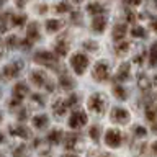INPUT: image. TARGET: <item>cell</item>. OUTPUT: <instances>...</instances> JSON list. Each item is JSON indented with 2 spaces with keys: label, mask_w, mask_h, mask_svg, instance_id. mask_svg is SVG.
I'll list each match as a JSON object with an SVG mask.
<instances>
[{
  "label": "cell",
  "mask_w": 157,
  "mask_h": 157,
  "mask_svg": "<svg viewBox=\"0 0 157 157\" xmlns=\"http://www.w3.org/2000/svg\"><path fill=\"white\" fill-rule=\"evenodd\" d=\"M34 61L39 62L41 66H46V67H51V69H57V59L52 52H48V51H41L38 54H34Z\"/></svg>",
  "instance_id": "cell-1"
},
{
  "label": "cell",
  "mask_w": 157,
  "mask_h": 157,
  "mask_svg": "<svg viewBox=\"0 0 157 157\" xmlns=\"http://www.w3.org/2000/svg\"><path fill=\"white\" fill-rule=\"evenodd\" d=\"M106 106V100L101 93H93V95L88 98V108L95 113H101Z\"/></svg>",
  "instance_id": "cell-2"
},
{
  "label": "cell",
  "mask_w": 157,
  "mask_h": 157,
  "mask_svg": "<svg viewBox=\"0 0 157 157\" xmlns=\"http://www.w3.org/2000/svg\"><path fill=\"white\" fill-rule=\"evenodd\" d=\"M71 66L78 75H82V74L85 72L87 66H88V59H87L85 54H75V56H72V59H71Z\"/></svg>",
  "instance_id": "cell-3"
},
{
  "label": "cell",
  "mask_w": 157,
  "mask_h": 157,
  "mask_svg": "<svg viewBox=\"0 0 157 157\" xmlns=\"http://www.w3.org/2000/svg\"><path fill=\"white\" fill-rule=\"evenodd\" d=\"M83 124H87V115L83 111H74L71 120H69V126L74 128V129H78Z\"/></svg>",
  "instance_id": "cell-4"
},
{
  "label": "cell",
  "mask_w": 157,
  "mask_h": 157,
  "mask_svg": "<svg viewBox=\"0 0 157 157\" xmlns=\"http://www.w3.org/2000/svg\"><path fill=\"white\" fill-rule=\"evenodd\" d=\"M93 75H95V78L98 82H103L106 80L108 75H110V67H108V64L105 62H98L95 69H93Z\"/></svg>",
  "instance_id": "cell-5"
},
{
  "label": "cell",
  "mask_w": 157,
  "mask_h": 157,
  "mask_svg": "<svg viewBox=\"0 0 157 157\" xmlns=\"http://www.w3.org/2000/svg\"><path fill=\"white\" fill-rule=\"evenodd\" d=\"M105 141H106V144L110 147H118L121 144V134L118 131H115V129H110L105 134Z\"/></svg>",
  "instance_id": "cell-6"
},
{
  "label": "cell",
  "mask_w": 157,
  "mask_h": 157,
  "mask_svg": "<svg viewBox=\"0 0 157 157\" xmlns=\"http://www.w3.org/2000/svg\"><path fill=\"white\" fill-rule=\"evenodd\" d=\"M111 118L113 121L116 123H128V118H129V113H128L126 110H123V108H115V110L111 111Z\"/></svg>",
  "instance_id": "cell-7"
},
{
  "label": "cell",
  "mask_w": 157,
  "mask_h": 157,
  "mask_svg": "<svg viewBox=\"0 0 157 157\" xmlns=\"http://www.w3.org/2000/svg\"><path fill=\"white\" fill-rule=\"evenodd\" d=\"M105 26H106V18L101 17V15H95V18H93V21H92V29L93 31L101 33L103 29H105Z\"/></svg>",
  "instance_id": "cell-8"
},
{
  "label": "cell",
  "mask_w": 157,
  "mask_h": 157,
  "mask_svg": "<svg viewBox=\"0 0 157 157\" xmlns=\"http://www.w3.org/2000/svg\"><path fill=\"white\" fill-rule=\"evenodd\" d=\"M20 69H21V66H20V64H8V66H5V67H3V75H5V77H8V78L18 77Z\"/></svg>",
  "instance_id": "cell-9"
},
{
  "label": "cell",
  "mask_w": 157,
  "mask_h": 157,
  "mask_svg": "<svg viewBox=\"0 0 157 157\" xmlns=\"http://www.w3.org/2000/svg\"><path fill=\"white\" fill-rule=\"evenodd\" d=\"M126 33H128L126 25H116V26L113 28V39H115L116 43H118V41H121V39H124Z\"/></svg>",
  "instance_id": "cell-10"
},
{
  "label": "cell",
  "mask_w": 157,
  "mask_h": 157,
  "mask_svg": "<svg viewBox=\"0 0 157 157\" xmlns=\"http://www.w3.org/2000/svg\"><path fill=\"white\" fill-rule=\"evenodd\" d=\"M66 110H67L66 100H62V98H57V100L54 101V105H52V111H54V115L62 116L64 113H66Z\"/></svg>",
  "instance_id": "cell-11"
},
{
  "label": "cell",
  "mask_w": 157,
  "mask_h": 157,
  "mask_svg": "<svg viewBox=\"0 0 157 157\" xmlns=\"http://www.w3.org/2000/svg\"><path fill=\"white\" fill-rule=\"evenodd\" d=\"M13 95L17 100H23V98L28 95V87L25 85V83H17L13 88Z\"/></svg>",
  "instance_id": "cell-12"
},
{
  "label": "cell",
  "mask_w": 157,
  "mask_h": 157,
  "mask_svg": "<svg viewBox=\"0 0 157 157\" xmlns=\"http://www.w3.org/2000/svg\"><path fill=\"white\" fill-rule=\"evenodd\" d=\"M10 132H12V136H18V137H23V139H28L29 137V131H28V128H25V126L10 128Z\"/></svg>",
  "instance_id": "cell-13"
},
{
  "label": "cell",
  "mask_w": 157,
  "mask_h": 157,
  "mask_svg": "<svg viewBox=\"0 0 157 157\" xmlns=\"http://www.w3.org/2000/svg\"><path fill=\"white\" fill-rule=\"evenodd\" d=\"M87 12L95 17V15H101L103 12H105V8H103V5H101V3L92 2V3H88V5H87Z\"/></svg>",
  "instance_id": "cell-14"
},
{
  "label": "cell",
  "mask_w": 157,
  "mask_h": 157,
  "mask_svg": "<svg viewBox=\"0 0 157 157\" xmlns=\"http://www.w3.org/2000/svg\"><path fill=\"white\" fill-rule=\"evenodd\" d=\"M31 80L34 85H38V87H41L46 83V75H44V72H39V71H33L31 72Z\"/></svg>",
  "instance_id": "cell-15"
},
{
  "label": "cell",
  "mask_w": 157,
  "mask_h": 157,
  "mask_svg": "<svg viewBox=\"0 0 157 157\" xmlns=\"http://www.w3.org/2000/svg\"><path fill=\"white\" fill-rule=\"evenodd\" d=\"M78 141V136L75 134V132H69V134H66V137H64V142H66V149H74Z\"/></svg>",
  "instance_id": "cell-16"
},
{
  "label": "cell",
  "mask_w": 157,
  "mask_h": 157,
  "mask_svg": "<svg viewBox=\"0 0 157 157\" xmlns=\"http://www.w3.org/2000/svg\"><path fill=\"white\" fill-rule=\"evenodd\" d=\"M54 52H56L57 56H66V54L69 52V44L64 41V39L57 41L56 43V48H54Z\"/></svg>",
  "instance_id": "cell-17"
},
{
  "label": "cell",
  "mask_w": 157,
  "mask_h": 157,
  "mask_svg": "<svg viewBox=\"0 0 157 157\" xmlns=\"http://www.w3.org/2000/svg\"><path fill=\"white\" fill-rule=\"evenodd\" d=\"M26 38L34 41L39 38V31H38V25L36 23H29V26L26 28Z\"/></svg>",
  "instance_id": "cell-18"
},
{
  "label": "cell",
  "mask_w": 157,
  "mask_h": 157,
  "mask_svg": "<svg viewBox=\"0 0 157 157\" xmlns=\"http://www.w3.org/2000/svg\"><path fill=\"white\" fill-rule=\"evenodd\" d=\"M128 77H129V66L128 64H121L120 71L116 74V80H128Z\"/></svg>",
  "instance_id": "cell-19"
},
{
  "label": "cell",
  "mask_w": 157,
  "mask_h": 157,
  "mask_svg": "<svg viewBox=\"0 0 157 157\" xmlns=\"http://www.w3.org/2000/svg\"><path fill=\"white\" fill-rule=\"evenodd\" d=\"M61 26H62V21H59V20H48V21H46V29L49 33L59 31Z\"/></svg>",
  "instance_id": "cell-20"
},
{
  "label": "cell",
  "mask_w": 157,
  "mask_h": 157,
  "mask_svg": "<svg viewBox=\"0 0 157 157\" xmlns=\"http://www.w3.org/2000/svg\"><path fill=\"white\" fill-rule=\"evenodd\" d=\"M59 83H61V87L66 92H69V90H72V88H74V80L69 75H62L61 78H59Z\"/></svg>",
  "instance_id": "cell-21"
},
{
  "label": "cell",
  "mask_w": 157,
  "mask_h": 157,
  "mask_svg": "<svg viewBox=\"0 0 157 157\" xmlns=\"http://www.w3.org/2000/svg\"><path fill=\"white\" fill-rule=\"evenodd\" d=\"M62 139V132L59 131V129H52L51 132L48 134V141L51 142V144H59Z\"/></svg>",
  "instance_id": "cell-22"
},
{
  "label": "cell",
  "mask_w": 157,
  "mask_h": 157,
  "mask_svg": "<svg viewBox=\"0 0 157 157\" xmlns=\"http://www.w3.org/2000/svg\"><path fill=\"white\" fill-rule=\"evenodd\" d=\"M46 124H48V116H46V115H41V116L33 118V126L38 128V129H41V128H46Z\"/></svg>",
  "instance_id": "cell-23"
},
{
  "label": "cell",
  "mask_w": 157,
  "mask_h": 157,
  "mask_svg": "<svg viewBox=\"0 0 157 157\" xmlns=\"http://www.w3.org/2000/svg\"><path fill=\"white\" fill-rule=\"evenodd\" d=\"M128 49H129V43L128 41H118V44H116V48H115V51H116V54H120V56H123V54H126L128 52Z\"/></svg>",
  "instance_id": "cell-24"
},
{
  "label": "cell",
  "mask_w": 157,
  "mask_h": 157,
  "mask_svg": "<svg viewBox=\"0 0 157 157\" xmlns=\"http://www.w3.org/2000/svg\"><path fill=\"white\" fill-rule=\"evenodd\" d=\"M113 93H115V97L120 98V100H126V98H128V93H126V90L123 87H118L116 85L115 88H113Z\"/></svg>",
  "instance_id": "cell-25"
},
{
  "label": "cell",
  "mask_w": 157,
  "mask_h": 157,
  "mask_svg": "<svg viewBox=\"0 0 157 157\" xmlns=\"http://www.w3.org/2000/svg\"><path fill=\"white\" fill-rule=\"evenodd\" d=\"M25 21H26V17H25V15H13L12 17V25L13 26H21Z\"/></svg>",
  "instance_id": "cell-26"
},
{
  "label": "cell",
  "mask_w": 157,
  "mask_h": 157,
  "mask_svg": "<svg viewBox=\"0 0 157 157\" xmlns=\"http://www.w3.org/2000/svg\"><path fill=\"white\" fill-rule=\"evenodd\" d=\"M131 36H134V38H144L146 36V29L141 28V26L131 28Z\"/></svg>",
  "instance_id": "cell-27"
},
{
  "label": "cell",
  "mask_w": 157,
  "mask_h": 157,
  "mask_svg": "<svg viewBox=\"0 0 157 157\" xmlns=\"http://www.w3.org/2000/svg\"><path fill=\"white\" fill-rule=\"evenodd\" d=\"M157 64V46L154 44L152 46V49H151V57H149V66L151 67H154Z\"/></svg>",
  "instance_id": "cell-28"
},
{
  "label": "cell",
  "mask_w": 157,
  "mask_h": 157,
  "mask_svg": "<svg viewBox=\"0 0 157 157\" xmlns=\"http://www.w3.org/2000/svg\"><path fill=\"white\" fill-rule=\"evenodd\" d=\"M139 88H142V90H149V88H151V82H149V78H147L146 75H141V78H139Z\"/></svg>",
  "instance_id": "cell-29"
},
{
  "label": "cell",
  "mask_w": 157,
  "mask_h": 157,
  "mask_svg": "<svg viewBox=\"0 0 157 157\" xmlns=\"http://www.w3.org/2000/svg\"><path fill=\"white\" fill-rule=\"evenodd\" d=\"M90 137H92L93 141L100 139V129H98V126H92L90 128Z\"/></svg>",
  "instance_id": "cell-30"
},
{
  "label": "cell",
  "mask_w": 157,
  "mask_h": 157,
  "mask_svg": "<svg viewBox=\"0 0 157 157\" xmlns=\"http://www.w3.org/2000/svg\"><path fill=\"white\" fill-rule=\"evenodd\" d=\"M146 115H147V120L154 121V120H155V116H157V111H155V110H152L151 106H147V108H146Z\"/></svg>",
  "instance_id": "cell-31"
},
{
  "label": "cell",
  "mask_w": 157,
  "mask_h": 157,
  "mask_svg": "<svg viewBox=\"0 0 157 157\" xmlns=\"http://www.w3.org/2000/svg\"><path fill=\"white\" fill-rule=\"evenodd\" d=\"M56 10H57L59 13H66V12H69V10H71V7H69L66 2H61V3L56 7Z\"/></svg>",
  "instance_id": "cell-32"
},
{
  "label": "cell",
  "mask_w": 157,
  "mask_h": 157,
  "mask_svg": "<svg viewBox=\"0 0 157 157\" xmlns=\"http://www.w3.org/2000/svg\"><path fill=\"white\" fill-rule=\"evenodd\" d=\"M146 128H142V126H136L134 128V134L137 136V137H144L146 136Z\"/></svg>",
  "instance_id": "cell-33"
},
{
  "label": "cell",
  "mask_w": 157,
  "mask_h": 157,
  "mask_svg": "<svg viewBox=\"0 0 157 157\" xmlns=\"http://www.w3.org/2000/svg\"><path fill=\"white\" fill-rule=\"evenodd\" d=\"M18 44V38L17 36H10L8 39H7V46L8 48H15Z\"/></svg>",
  "instance_id": "cell-34"
},
{
  "label": "cell",
  "mask_w": 157,
  "mask_h": 157,
  "mask_svg": "<svg viewBox=\"0 0 157 157\" xmlns=\"http://www.w3.org/2000/svg\"><path fill=\"white\" fill-rule=\"evenodd\" d=\"M23 152H25V146H20L18 149L13 151V157H23Z\"/></svg>",
  "instance_id": "cell-35"
},
{
  "label": "cell",
  "mask_w": 157,
  "mask_h": 157,
  "mask_svg": "<svg viewBox=\"0 0 157 157\" xmlns=\"http://www.w3.org/2000/svg\"><path fill=\"white\" fill-rule=\"evenodd\" d=\"M75 103H77V95H71V98L66 101V105L67 106H72V105H75Z\"/></svg>",
  "instance_id": "cell-36"
},
{
  "label": "cell",
  "mask_w": 157,
  "mask_h": 157,
  "mask_svg": "<svg viewBox=\"0 0 157 157\" xmlns=\"http://www.w3.org/2000/svg\"><path fill=\"white\" fill-rule=\"evenodd\" d=\"M85 48H87V49H97L98 46H97V43H88V41H87V43H85Z\"/></svg>",
  "instance_id": "cell-37"
},
{
  "label": "cell",
  "mask_w": 157,
  "mask_h": 157,
  "mask_svg": "<svg viewBox=\"0 0 157 157\" xmlns=\"http://www.w3.org/2000/svg\"><path fill=\"white\" fill-rule=\"evenodd\" d=\"M26 116H28V111H25V110H23V111L18 115V118H20L21 121H23V120H26Z\"/></svg>",
  "instance_id": "cell-38"
},
{
  "label": "cell",
  "mask_w": 157,
  "mask_h": 157,
  "mask_svg": "<svg viewBox=\"0 0 157 157\" xmlns=\"http://www.w3.org/2000/svg\"><path fill=\"white\" fill-rule=\"evenodd\" d=\"M18 101H20V100H17V98H15V100H12V101H10V108H15V106L18 105Z\"/></svg>",
  "instance_id": "cell-39"
},
{
  "label": "cell",
  "mask_w": 157,
  "mask_h": 157,
  "mask_svg": "<svg viewBox=\"0 0 157 157\" xmlns=\"http://www.w3.org/2000/svg\"><path fill=\"white\" fill-rule=\"evenodd\" d=\"M151 26H152V29L157 33V20H152V23H151Z\"/></svg>",
  "instance_id": "cell-40"
},
{
  "label": "cell",
  "mask_w": 157,
  "mask_h": 157,
  "mask_svg": "<svg viewBox=\"0 0 157 157\" xmlns=\"http://www.w3.org/2000/svg\"><path fill=\"white\" fill-rule=\"evenodd\" d=\"M126 18H128V21H134V18H136V17H134L132 13H128V17H126Z\"/></svg>",
  "instance_id": "cell-41"
},
{
  "label": "cell",
  "mask_w": 157,
  "mask_h": 157,
  "mask_svg": "<svg viewBox=\"0 0 157 157\" xmlns=\"http://www.w3.org/2000/svg\"><path fill=\"white\" fill-rule=\"evenodd\" d=\"M33 100H36V101H39V103H43V98L39 97V95H33Z\"/></svg>",
  "instance_id": "cell-42"
},
{
  "label": "cell",
  "mask_w": 157,
  "mask_h": 157,
  "mask_svg": "<svg viewBox=\"0 0 157 157\" xmlns=\"http://www.w3.org/2000/svg\"><path fill=\"white\" fill-rule=\"evenodd\" d=\"M141 2H142V0H129V3H131V5H139Z\"/></svg>",
  "instance_id": "cell-43"
},
{
  "label": "cell",
  "mask_w": 157,
  "mask_h": 157,
  "mask_svg": "<svg viewBox=\"0 0 157 157\" xmlns=\"http://www.w3.org/2000/svg\"><path fill=\"white\" fill-rule=\"evenodd\" d=\"M46 88H48L49 92H51V90H54V85H52V83H48V85H46Z\"/></svg>",
  "instance_id": "cell-44"
},
{
  "label": "cell",
  "mask_w": 157,
  "mask_h": 157,
  "mask_svg": "<svg viewBox=\"0 0 157 157\" xmlns=\"http://www.w3.org/2000/svg\"><path fill=\"white\" fill-rule=\"evenodd\" d=\"M152 131H154L155 134H157V123H155V124H154V128H152Z\"/></svg>",
  "instance_id": "cell-45"
},
{
  "label": "cell",
  "mask_w": 157,
  "mask_h": 157,
  "mask_svg": "<svg viewBox=\"0 0 157 157\" xmlns=\"http://www.w3.org/2000/svg\"><path fill=\"white\" fill-rule=\"evenodd\" d=\"M23 5V0H18V7H21Z\"/></svg>",
  "instance_id": "cell-46"
},
{
  "label": "cell",
  "mask_w": 157,
  "mask_h": 157,
  "mask_svg": "<svg viewBox=\"0 0 157 157\" xmlns=\"http://www.w3.org/2000/svg\"><path fill=\"white\" fill-rule=\"evenodd\" d=\"M0 142H3V134L0 132Z\"/></svg>",
  "instance_id": "cell-47"
},
{
  "label": "cell",
  "mask_w": 157,
  "mask_h": 157,
  "mask_svg": "<svg viewBox=\"0 0 157 157\" xmlns=\"http://www.w3.org/2000/svg\"><path fill=\"white\" fill-rule=\"evenodd\" d=\"M154 151L157 152V142H154Z\"/></svg>",
  "instance_id": "cell-48"
},
{
  "label": "cell",
  "mask_w": 157,
  "mask_h": 157,
  "mask_svg": "<svg viewBox=\"0 0 157 157\" xmlns=\"http://www.w3.org/2000/svg\"><path fill=\"white\" fill-rule=\"evenodd\" d=\"M64 157H77V155H64Z\"/></svg>",
  "instance_id": "cell-49"
},
{
  "label": "cell",
  "mask_w": 157,
  "mask_h": 157,
  "mask_svg": "<svg viewBox=\"0 0 157 157\" xmlns=\"http://www.w3.org/2000/svg\"><path fill=\"white\" fill-rule=\"evenodd\" d=\"M74 2H82V0H74Z\"/></svg>",
  "instance_id": "cell-50"
},
{
  "label": "cell",
  "mask_w": 157,
  "mask_h": 157,
  "mask_svg": "<svg viewBox=\"0 0 157 157\" xmlns=\"http://www.w3.org/2000/svg\"><path fill=\"white\" fill-rule=\"evenodd\" d=\"M0 121H2V113H0Z\"/></svg>",
  "instance_id": "cell-51"
},
{
  "label": "cell",
  "mask_w": 157,
  "mask_h": 157,
  "mask_svg": "<svg viewBox=\"0 0 157 157\" xmlns=\"http://www.w3.org/2000/svg\"><path fill=\"white\" fill-rule=\"evenodd\" d=\"M0 54H2V48H0Z\"/></svg>",
  "instance_id": "cell-52"
},
{
  "label": "cell",
  "mask_w": 157,
  "mask_h": 157,
  "mask_svg": "<svg viewBox=\"0 0 157 157\" xmlns=\"http://www.w3.org/2000/svg\"><path fill=\"white\" fill-rule=\"evenodd\" d=\"M154 2H155V5H157V0H154Z\"/></svg>",
  "instance_id": "cell-53"
},
{
  "label": "cell",
  "mask_w": 157,
  "mask_h": 157,
  "mask_svg": "<svg viewBox=\"0 0 157 157\" xmlns=\"http://www.w3.org/2000/svg\"><path fill=\"white\" fill-rule=\"evenodd\" d=\"M0 157H3V155H2V154H0Z\"/></svg>",
  "instance_id": "cell-54"
},
{
  "label": "cell",
  "mask_w": 157,
  "mask_h": 157,
  "mask_svg": "<svg viewBox=\"0 0 157 157\" xmlns=\"http://www.w3.org/2000/svg\"><path fill=\"white\" fill-rule=\"evenodd\" d=\"M106 157H110V155H106Z\"/></svg>",
  "instance_id": "cell-55"
}]
</instances>
